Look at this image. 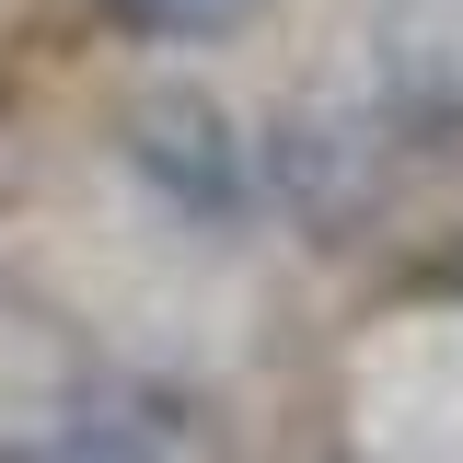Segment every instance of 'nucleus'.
<instances>
[{"mask_svg": "<svg viewBox=\"0 0 463 463\" xmlns=\"http://www.w3.org/2000/svg\"><path fill=\"white\" fill-rule=\"evenodd\" d=\"M116 151H128V174L163 197L174 221H197V232L255 221V139H243V116L209 81H185V70L139 81L128 116H116Z\"/></svg>", "mask_w": 463, "mask_h": 463, "instance_id": "f257e3e1", "label": "nucleus"}, {"mask_svg": "<svg viewBox=\"0 0 463 463\" xmlns=\"http://www.w3.org/2000/svg\"><path fill=\"white\" fill-rule=\"evenodd\" d=\"M394 139L405 128L371 105V93H301V105L267 128V151H255V197H279L289 221H313V232H359L383 209Z\"/></svg>", "mask_w": 463, "mask_h": 463, "instance_id": "f03ea898", "label": "nucleus"}, {"mask_svg": "<svg viewBox=\"0 0 463 463\" xmlns=\"http://www.w3.org/2000/svg\"><path fill=\"white\" fill-rule=\"evenodd\" d=\"M93 429H105V371L58 313L0 289V463H81Z\"/></svg>", "mask_w": 463, "mask_h": 463, "instance_id": "7ed1b4c3", "label": "nucleus"}, {"mask_svg": "<svg viewBox=\"0 0 463 463\" xmlns=\"http://www.w3.org/2000/svg\"><path fill=\"white\" fill-rule=\"evenodd\" d=\"M371 105L405 139H463V0H383L371 12Z\"/></svg>", "mask_w": 463, "mask_h": 463, "instance_id": "20e7f679", "label": "nucleus"}, {"mask_svg": "<svg viewBox=\"0 0 463 463\" xmlns=\"http://www.w3.org/2000/svg\"><path fill=\"white\" fill-rule=\"evenodd\" d=\"M139 35H163V47H221V35H243L267 0H116Z\"/></svg>", "mask_w": 463, "mask_h": 463, "instance_id": "39448f33", "label": "nucleus"}]
</instances>
